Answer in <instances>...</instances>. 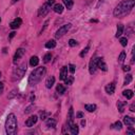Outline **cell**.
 <instances>
[{"label":"cell","mask_w":135,"mask_h":135,"mask_svg":"<svg viewBox=\"0 0 135 135\" xmlns=\"http://www.w3.org/2000/svg\"><path fill=\"white\" fill-rule=\"evenodd\" d=\"M135 3V0H122L120 3L115 7L114 10V16L115 17H123L125 15L129 14L131 10L133 9Z\"/></svg>","instance_id":"obj_1"},{"label":"cell","mask_w":135,"mask_h":135,"mask_svg":"<svg viewBox=\"0 0 135 135\" xmlns=\"http://www.w3.org/2000/svg\"><path fill=\"white\" fill-rule=\"evenodd\" d=\"M17 118L13 113H11L5 120V131L9 135H15L17 133Z\"/></svg>","instance_id":"obj_2"},{"label":"cell","mask_w":135,"mask_h":135,"mask_svg":"<svg viewBox=\"0 0 135 135\" xmlns=\"http://www.w3.org/2000/svg\"><path fill=\"white\" fill-rule=\"evenodd\" d=\"M45 72H46L45 68H43V67L35 69L29 76V84L30 86H35V84H37L38 82L42 79V77L45 76Z\"/></svg>","instance_id":"obj_3"},{"label":"cell","mask_w":135,"mask_h":135,"mask_svg":"<svg viewBox=\"0 0 135 135\" xmlns=\"http://www.w3.org/2000/svg\"><path fill=\"white\" fill-rule=\"evenodd\" d=\"M26 63L23 62V63H21L19 67L14 69V71H13V78L12 79L14 81L21 79L24 76V74H26Z\"/></svg>","instance_id":"obj_4"},{"label":"cell","mask_w":135,"mask_h":135,"mask_svg":"<svg viewBox=\"0 0 135 135\" xmlns=\"http://www.w3.org/2000/svg\"><path fill=\"white\" fill-rule=\"evenodd\" d=\"M71 26L72 24L71 23H68V24H64V26H60L58 30H57V32H56V34H55V37L56 38H60V37H62L63 35L67 33L69 30L71 29Z\"/></svg>","instance_id":"obj_5"},{"label":"cell","mask_w":135,"mask_h":135,"mask_svg":"<svg viewBox=\"0 0 135 135\" xmlns=\"http://www.w3.org/2000/svg\"><path fill=\"white\" fill-rule=\"evenodd\" d=\"M97 61H98V57L91 59L90 64H89V71H90V74H94V73L96 72V69H97Z\"/></svg>","instance_id":"obj_6"},{"label":"cell","mask_w":135,"mask_h":135,"mask_svg":"<svg viewBox=\"0 0 135 135\" xmlns=\"http://www.w3.org/2000/svg\"><path fill=\"white\" fill-rule=\"evenodd\" d=\"M24 53H26V50H24V49H22V48L18 49L17 51H16L15 55H14V63H17L18 60L24 55Z\"/></svg>","instance_id":"obj_7"},{"label":"cell","mask_w":135,"mask_h":135,"mask_svg":"<svg viewBox=\"0 0 135 135\" xmlns=\"http://www.w3.org/2000/svg\"><path fill=\"white\" fill-rule=\"evenodd\" d=\"M50 10H51V6L48 4V3H45L42 5V6L40 7V10H39V13H38V15L39 16H45L46 14H48L50 12Z\"/></svg>","instance_id":"obj_8"},{"label":"cell","mask_w":135,"mask_h":135,"mask_svg":"<svg viewBox=\"0 0 135 135\" xmlns=\"http://www.w3.org/2000/svg\"><path fill=\"white\" fill-rule=\"evenodd\" d=\"M37 120H38V117L36 116V115H32L31 117H29L26 119V127H33L35 125V123L37 122Z\"/></svg>","instance_id":"obj_9"},{"label":"cell","mask_w":135,"mask_h":135,"mask_svg":"<svg viewBox=\"0 0 135 135\" xmlns=\"http://www.w3.org/2000/svg\"><path fill=\"white\" fill-rule=\"evenodd\" d=\"M21 23H22V20H21V18H16V19H14L12 22H11L10 26H11V29L16 30V29H18V27L21 26Z\"/></svg>","instance_id":"obj_10"},{"label":"cell","mask_w":135,"mask_h":135,"mask_svg":"<svg viewBox=\"0 0 135 135\" xmlns=\"http://www.w3.org/2000/svg\"><path fill=\"white\" fill-rule=\"evenodd\" d=\"M104 90H106V92L108 93V94H110V95L114 94V92H115V84L114 82H111V84H107L106 88H104Z\"/></svg>","instance_id":"obj_11"},{"label":"cell","mask_w":135,"mask_h":135,"mask_svg":"<svg viewBox=\"0 0 135 135\" xmlns=\"http://www.w3.org/2000/svg\"><path fill=\"white\" fill-rule=\"evenodd\" d=\"M97 68H99L100 70H103L106 72L107 70H108V68H107V64L104 63L103 59L101 58V57H98V61H97Z\"/></svg>","instance_id":"obj_12"},{"label":"cell","mask_w":135,"mask_h":135,"mask_svg":"<svg viewBox=\"0 0 135 135\" xmlns=\"http://www.w3.org/2000/svg\"><path fill=\"white\" fill-rule=\"evenodd\" d=\"M123 122H125V125H127V126L132 127L135 123V119L133 117H130V116H125L123 117Z\"/></svg>","instance_id":"obj_13"},{"label":"cell","mask_w":135,"mask_h":135,"mask_svg":"<svg viewBox=\"0 0 135 135\" xmlns=\"http://www.w3.org/2000/svg\"><path fill=\"white\" fill-rule=\"evenodd\" d=\"M70 126V132L72 133L73 135H76V134H78V132H79V128H78V126L76 125V123H71V125H69Z\"/></svg>","instance_id":"obj_14"},{"label":"cell","mask_w":135,"mask_h":135,"mask_svg":"<svg viewBox=\"0 0 135 135\" xmlns=\"http://www.w3.org/2000/svg\"><path fill=\"white\" fill-rule=\"evenodd\" d=\"M55 84V77L54 76H50L48 79H46V82H45V86L48 89H51L52 87L54 86Z\"/></svg>","instance_id":"obj_15"},{"label":"cell","mask_w":135,"mask_h":135,"mask_svg":"<svg viewBox=\"0 0 135 135\" xmlns=\"http://www.w3.org/2000/svg\"><path fill=\"white\" fill-rule=\"evenodd\" d=\"M73 119H74V109L73 107H71L70 110H69V114H68V123L71 125L73 122Z\"/></svg>","instance_id":"obj_16"},{"label":"cell","mask_w":135,"mask_h":135,"mask_svg":"<svg viewBox=\"0 0 135 135\" xmlns=\"http://www.w3.org/2000/svg\"><path fill=\"white\" fill-rule=\"evenodd\" d=\"M68 77V67H62L61 71H60V79L64 80Z\"/></svg>","instance_id":"obj_17"},{"label":"cell","mask_w":135,"mask_h":135,"mask_svg":"<svg viewBox=\"0 0 135 135\" xmlns=\"http://www.w3.org/2000/svg\"><path fill=\"white\" fill-rule=\"evenodd\" d=\"M53 10H54V12H55V13H57V14H61V13L63 12V5H62V4H60V3H56V4L54 5Z\"/></svg>","instance_id":"obj_18"},{"label":"cell","mask_w":135,"mask_h":135,"mask_svg":"<svg viewBox=\"0 0 135 135\" xmlns=\"http://www.w3.org/2000/svg\"><path fill=\"white\" fill-rule=\"evenodd\" d=\"M38 63H39V58L37 56H32L31 59H30L31 67H36V65H38Z\"/></svg>","instance_id":"obj_19"},{"label":"cell","mask_w":135,"mask_h":135,"mask_svg":"<svg viewBox=\"0 0 135 135\" xmlns=\"http://www.w3.org/2000/svg\"><path fill=\"white\" fill-rule=\"evenodd\" d=\"M126 106H127V103H126V101H120V100L117 101V108H118V110H119L120 113H122L123 111H125Z\"/></svg>","instance_id":"obj_20"},{"label":"cell","mask_w":135,"mask_h":135,"mask_svg":"<svg viewBox=\"0 0 135 135\" xmlns=\"http://www.w3.org/2000/svg\"><path fill=\"white\" fill-rule=\"evenodd\" d=\"M122 95L125 96V97L127 98V99H131L132 97H133V91L132 90H125L122 92Z\"/></svg>","instance_id":"obj_21"},{"label":"cell","mask_w":135,"mask_h":135,"mask_svg":"<svg viewBox=\"0 0 135 135\" xmlns=\"http://www.w3.org/2000/svg\"><path fill=\"white\" fill-rule=\"evenodd\" d=\"M46 127H49V128H55L56 127V120L54 118H49L46 120Z\"/></svg>","instance_id":"obj_22"},{"label":"cell","mask_w":135,"mask_h":135,"mask_svg":"<svg viewBox=\"0 0 135 135\" xmlns=\"http://www.w3.org/2000/svg\"><path fill=\"white\" fill-rule=\"evenodd\" d=\"M123 33V24L119 23L117 26V32H116V37H120Z\"/></svg>","instance_id":"obj_23"},{"label":"cell","mask_w":135,"mask_h":135,"mask_svg":"<svg viewBox=\"0 0 135 135\" xmlns=\"http://www.w3.org/2000/svg\"><path fill=\"white\" fill-rule=\"evenodd\" d=\"M56 46V41L55 40H49L48 42L45 43V48L46 49H54Z\"/></svg>","instance_id":"obj_24"},{"label":"cell","mask_w":135,"mask_h":135,"mask_svg":"<svg viewBox=\"0 0 135 135\" xmlns=\"http://www.w3.org/2000/svg\"><path fill=\"white\" fill-rule=\"evenodd\" d=\"M62 1L68 10H71L73 7V0H62Z\"/></svg>","instance_id":"obj_25"},{"label":"cell","mask_w":135,"mask_h":135,"mask_svg":"<svg viewBox=\"0 0 135 135\" xmlns=\"http://www.w3.org/2000/svg\"><path fill=\"white\" fill-rule=\"evenodd\" d=\"M56 91H57V93H59V94H63V93L65 92V88L62 86V84H57V87H56Z\"/></svg>","instance_id":"obj_26"},{"label":"cell","mask_w":135,"mask_h":135,"mask_svg":"<svg viewBox=\"0 0 135 135\" xmlns=\"http://www.w3.org/2000/svg\"><path fill=\"white\" fill-rule=\"evenodd\" d=\"M84 108H86V110H88L89 112H94L97 107H96V104H86Z\"/></svg>","instance_id":"obj_27"},{"label":"cell","mask_w":135,"mask_h":135,"mask_svg":"<svg viewBox=\"0 0 135 135\" xmlns=\"http://www.w3.org/2000/svg\"><path fill=\"white\" fill-rule=\"evenodd\" d=\"M122 122H116L115 123H113V125L111 126V128L115 129V130H120V129H122Z\"/></svg>","instance_id":"obj_28"},{"label":"cell","mask_w":135,"mask_h":135,"mask_svg":"<svg viewBox=\"0 0 135 135\" xmlns=\"http://www.w3.org/2000/svg\"><path fill=\"white\" fill-rule=\"evenodd\" d=\"M131 81H132V75H131V74H128V75L126 76V78H125L123 84H125V86H127V84H129Z\"/></svg>","instance_id":"obj_29"},{"label":"cell","mask_w":135,"mask_h":135,"mask_svg":"<svg viewBox=\"0 0 135 135\" xmlns=\"http://www.w3.org/2000/svg\"><path fill=\"white\" fill-rule=\"evenodd\" d=\"M125 59H126V53L125 52H122L120 55H119V57H118V62L122 63L123 61H125Z\"/></svg>","instance_id":"obj_30"},{"label":"cell","mask_w":135,"mask_h":135,"mask_svg":"<svg viewBox=\"0 0 135 135\" xmlns=\"http://www.w3.org/2000/svg\"><path fill=\"white\" fill-rule=\"evenodd\" d=\"M89 50H90V45H88L86 46V48H84V49L81 51V53H80V57H84V56H86Z\"/></svg>","instance_id":"obj_31"},{"label":"cell","mask_w":135,"mask_h":135,"mask_svg":"<svg viewBox=\"0 0 135 135\" xmlns=\"http://www.w3.org/2000/svg\"><path fill=\"white\" fill-rule=\"evenodd\" d=\"M51 58H52V54H51V53L45 54V57H43V62H45V63H48L50 60H51Z\"/></svg>","instance_id":"obj_32"},{"label":"cell","mask_w":135,"mask_h":135,"mask_svg":"<svg viewBox=\"0 0 135 135\" xmlns=\"http://www.w3.org/2000/svg\"><path fill=\"white\" fill-rule=\"evenodd\" d=\"M64 80H65V84H72L73 80H74V77L73 76H68Z\"/></svg>","instance_id":"obj_33"},{"label":"cell","mask_w":135,"mask_h":135,"mask_svg":"<svg viewBox=\"0 0 135 135\" xmlns=\"http://www.w3.org/2000/svg\"><path fill=\"white\" fill-rule=\"evenodd\" d=\"M48 116H49V113H48V112H45V111H43V112L40 113V119H41V120H45V118H48Z\"/></svg>","instance_id":"obj_34"},{"label":"cell","mask_w":135,"mask_h":135,"mask_svg":"<svg viewBox=\"0 0 135 135\" xmlns=\"http://www.w3.org/2000/svg\"><path fill=\"white\" fill-rule=\"evenodd\" d=\"M120 45H122V46H127V45H128V39H127L126 37H122L120 38Z\"/></svg>","instance_id":"obj_35"},{"label":"cell","mask_w":135,"mask_h":135,"mask_svg":"<svg viewBox=\"0 0 135 135\" xmlns=\"http://www.w3.org/2000/svg\"><path fill=\"white\" fill-rule=\"evenodd\" d=\"M75 68H76V67H75V65H74V64H72V63H71V64L69 65V70H70V72L72 73V74H74V73H75V70H76Z\"/></svg>","instance_id":"obj_36"},{"label":"cell","mask_w":135,"mask_h":135,"mask_svg":"<svg viewBox=\"0 0 135 135\" xmlns=\"http://www.w3.org/2000/svg\"><path fill=\"white\" fill-rule=\"evenodd\" d=\"M69 45H70V46H76L77 45V41L74 40V39H70L69 40Z\"/></svg>","instance_id":"obj_37"},{"label":"cell","mask_w":135,"mask_h":135,"mask_svg":"<svg viewBox=\"0 0 135 135\" xmlns=\"http://www.w3.org/2000/svg\"><path fill=\"white\" fill-rule=\"evenodd\" d=\"M3 89H4V84H3V82H0V94H2Z\"/></svg>","instance_id":"obj_38"},{"label":"cell","mask_w":135,"mask_h":135,"mask_svg":"<svg viewBox=\"0 0 135 135\" xmlns=\"http://www.w3.org/2000/svg\"><path fill=\"white\" fill-rule=\"evenodd\" d=\"M122 70L125 71V72H129V71L131 70V68L129 67V65H123V68H122Z\"/></svg>","instance_id":"obj_39"},{"label":"cell","mask_w":135,"mask_h":135,"mask_svg":"<svg viewBox=\"0 0 135 135\" xmlns=\"http://www.w3.org/2000/svg\"><path fill=\"white\" fill-rule=\"evenodd\" d=\"M48 24H49V21H45V26H43V29H42V30H41V31H40V34H42V32L45 31V30L46 29V27H48Z\"/></svg>","instance_id":"obj_40"},{"label":"cell","mask_w":135,"mask_h":135,"mask_svg":"<svg viewBox=\"0 0 135 135\" xmlns=\"http://www.w3.org/2000/svg\"><path fill=\"white\" fill-rule=\"evenodd\" d=\"M76 117L77 118H82V117H84V113H82V112H78L76 114Z\"/></svg>","instance_id":"obj_41"},{"label":"cell","mask_w":135,"mask_h":135,"mask_svg":"<svg viewBox=\"0 0 135 135\" xmlns=\"http://www.w3.org/2000/svg\"><path fill=\"white\" fill-rule=\"evenodd\" d=\"M46 3H48L50 6H52V5L55 3V0H48V2H46Z\"/></svg>","instance_id":"obj_42"},{"label":"cell","mask_w":135,"mask_h":135,"mask_svg":"<svg viewBox=\"0 0 135 135\" xmlns=\"http://www.w3.org/2000/svg\"><path fill=\"white\" fill-rule=\"evenodd\" d=\"M15 35H16V33H15V32H12V33H11V34H10L9 38H10V39H12V38H13L14 36H15Z\"/></svg>","instance_id":"obj_43"},{"label":"cell","mask_w":135,"mask_h":135,"mask_svg":"<svg viewBox=\"0 0 135 135\" xmlns=\"http://www.w3.org/2000/svg\"><path fill=\"white\" fill-rule=\"evenodd\" d=\"M134 108H135V106H134V103H133V104H132V106L130 107V111L134 112V111H135V110H134Z\"/></svg>","instance_id":"obj_44"},{"label":"cell","mask_w":135,"mask_h":135,"mask_svg":"<svg viewBox=\"0 0 135 135\" xmlns=\"http://www.w3.org/2000/svg\"><path fill=\"white\" fill-rule=\"evenodd\" d=\"M81 126H84V127L86 126V120H84V119L81 120Z\"/></svg>","instance_id":"obj_45"},{"label":"cell","mask_w":135,"mask_h":135,"mask_svg":"<svg viewBox=\"0 0 135 135\" xmlns=\"http://www.w3.org/2000/svg\"><path fill=\"white\" fill-rule=\"evenodd\" d=\"M33 99H35V95L34 94L31 95V101H33Z\"/></svg>","instance_id":"obj_46"},{"label":"cell","mask_w":135,"mask_h":135,"mask_svg":"<svg viewBox=\"0 0 135 135\" xmlns=\"http://www.w3.org/2000/svg\"><path fill=\"white\" fill-rule=\"evenodd\" d=\"M13 1H14V2H16V1H18V0H13Z\"/></svg>","instance_id":"obj_47"},{"label":"cell","mask_w":135,"mask_h":135,"mask_svg":"<svg viewBox=\"0 0 135 135\" xmlns=\"http://www.w3.org/2000/svg\"><path fill=\"white\" fill-rule=\"evenodd\" d=\"M0 77H1V72H0Z\"/></svg>","instance_id":"obj_48"},{"label":"cell","mask_w":135,"mask_h":135,"mask_svg":"<svg viewBox=\"0 0 135 135\" xmlns=\"http://www.w3.org/2000/svg\"><path fill=\"white\" fill-rule=\"evenodd\" d=\"M0 21H1V18H0Z\"/></svg>","instance_id":"obj_49"}]
</instances>
